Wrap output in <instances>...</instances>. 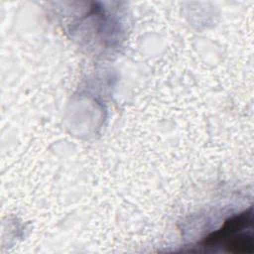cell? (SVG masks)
<instances>
[{
    "label": "cell",
    "mask_w": 254,
    "mask_h": 254,
    "mask_svg": "<svg viewBox=\"0 0 254 254\" xmlns=\"http://www.w3.org/2000/svg\"><path fill=\"white\" fill-rule=\"evenodd\" d=\"M251 213L245 211L237 216L229 218L221 228L212 232L203 240L205 247L223 246L229 252L246 253L253 251L252 236L243 232L250 225Z\"/></svg>",
    "instance_id": "6da1fadb"
}]
</instances>
